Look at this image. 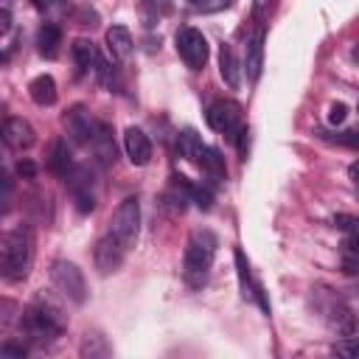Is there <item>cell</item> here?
Instances as JSON below:
<instances>
[{"mask_svg":"<svg viewBox=\"0 0 359 359\" xmlns=\"http://www.w3.org/2000/svg\"><path fill=\"white\" fill-rule=\"evenodd\" d=\"M11 202H14V180L8 177L6 168H0V216L11 210Z\"/></svg>","mask_w":359,"mask_h":359,"instance_id":"cell-25","label":"cell"},{"mask_svg":"<svg viewBox=\"0 0 359 359\" xmlns=\"http://www.w3.org/2000/svg\"><path fill=\"white\" fill-rule=\"evenodd\" d=\"M241 70L247 73V79H250L252 84L261 79V70H264V28H261V25H255V31L247 36Z\"/></svg>","mask_w":359,"mask_h":359,"instance_id":"cell-11","label":"cell"},{"mask_svg":"<svg viewBox=\"0 0 359 359\" xmlns=\"http://www.w3.org/2000/svg\"><path fill=\"white\" fill-rule=\"evenodd\" d=\"M67 328V314L62 309L59 300H53L50 294L39 292L34 297V303L25 309L22 314V331L34 339V342H50L56 337H62Z\"/></svg>","mask_w":359,"mask_h":359,"instance_id":"cell-1","label":"cell"},{"mask_svg":"<svg viewBox=\"0 0 359 359\" xmlns=\"http://www.w3.org/2000/svg\"><path fill=\"white\" fill-rule=\"evenodd\" d=\"M123 255H126V247H123L112 233H107V236L98 238L95 252H93V258H95V269H98L101 275L118 272L121 264H123Z\"/></svg>","mask_w":359,"mask_h":359,"instance_id":"cell-8","label":"cell"},{"mask_svg":"<svg viewBox=\"0 0 359 359\" xmlns=\"http://www.w3.org/2000/svg\"><path fill=\"white\" fill-rule=\"evenodd\" d=\"M50 280H53V286H56V292L62 297H67L76 306H84V300H87V283H84L81 269L73 261L56 258L50 264Z\"/></svg>","mask_w":359,"mask_h":359,"instance_id":"cell-4","label":"cell"},{"mask_svg":"<svg viewBox=\"0 0 359 359\" xmlns=\"http://www.w3.org/2000/svg\"><path fill=\"white\" fill-rule=\"evenodd\" d=\"M188 3H191V6H194V3H196V0H188Z\"/></svg>","mask_w":359,"mask_h":359,"instance_id":"cell-34","label":"cell"},{"mask_svg":"<svg viewBox=\"0 0 359 359\" xmlns=\"http://www.w3.org/2000/svg\"><path fill=\"white\" fill-rule=\"evenodd\" d=\"M216 247H219V238L210 233V230H194L188 236V244H185V258H182V269H185V278L191 286H202L210 266H213V258H216Z\"/></svg>","mask_w":359,"mask_h":359,"instance_id":"cell-3","label":"cell"},{"mask_svg":"<svg viewBox=\"0 0 359 359\" xmlns=\"http://www.w3.org/2000/svg\"><path fill=\"white\" fill-rule=\"evenodd\" d=\"M109 233H112V236H115L126 250H129V247H135L137 233H140V202H137L135 196H126V199L115 208Z\"/></svg>","mask_w":359,"mask_h":359,"instance_id":"cell-5","label":"cell"},{"mask_svg":"<svg viewBox=\"0 0 359 359\" xmlns=\"http://www.w3.org/2000/svg\"><path fill=\"white\" fill-rule=\"evenodd\" d=\"M123 149L132 165H146L151 160V140L140 126H129L123 132Z\"/></svg>","mask_w":359,"mask_h":359,"instance_id":"cell-12","label":"cell"},{"mask_svg":"<svg viewBox=\"0 0 359 359\" xmlns=\"http://www.w3.org/2000/svg\"><path fill=\"white\" fill-rule=\"evenodd\" d=\"M233 258H236V272H238V286H241V294H252V278H250V264H247V255L241 247L233 250Z\"/></svg>","mask_w":359,"mask_h":359,"instance_id":"cell-23","label":"cell"},{"mask_svg":"<svg viewBox=\"0 0 359 359\" xmlns=\"http://www.w3.org/2000/svg\"><path fill=\"white\" fill-rule=\"evenodd\" d=\"M177 53L182 56V62L191 67V70H202L208 65V56H210V48H208V39L199 28H180L177 31Z\"/></svg>","mask_w":359,"mask_h":359,"instance_id":"cell-6","label":"cell"},{"mask_svg":"<svg viewBox=\"0 0 359 359\" xmlns=\"http://www.w3.org/2000/svg\"><path fill=\"white\" fill-rule=\"evenodd\" d=\"M0 140L14 151H25L36 143V132L25 118H6L0 123Z\"/></svg>","mask_w":359,"mask_h":359,"instance_id":"cell-9","label":"cell"},{"mask_svg":"<svg viewBox=\"0 0 359 359\" xmlns=\"http://www.w3.org/2000/svg\"><path fill=\"white\" fill-rule=\"evenodd\" d=\"M233 0H196L194 3V8L196 11H205V14H210V11H222V8H227Z\"/></svg>","mask_w":359,"mask_h":359,"instance_id":"cell-26","label":"cell"},{"mask_svg":"<svg viewBox=\"0 0 359 359\" xmlns=\"http://www.w3.org/2000/svg\"><path fill=\"white\" fill-rule=\"evenodd\" d=\"M90 149L95 151V157H98L104 165L115 163V140H112V126H109V123L95 121V132H93Z\"/></svg>","mask_w":359,"mask_h":359,"instance_id":"cell-17","label":"cell"},{"mask_svg":"<svg viewBox=\"0 0 359 359\" xmlns=\"http://www.w3.org/2000/svg\"><path fill=\"white\" fill-rule=\"evenodd\" d=\"M36 11L42 14H53V11H65V0H31Z\"/></svg>","mask_w":359,"mask_h":359,"instance_id":"cell-29","label":"cell"},{"mask_svg":"<svg viewBox=\"0 0 359 359\" xmlns=\"http://www.w3.org/2000/svg\"><path fill=\"white\" fill-rule=\"evenodd\" d=\"M205 121L213 132L222 135H233L241 126V107L236 101H213L205 112Z\"/></svg>","mask_w":359,"mask_h":359,"instance_id":"cell-7","label":"cell"},{"mask_svg":"<svg viewBox=\"0 0 359 359\" xmlns=\"http://www.w3.org/2000/svg\"><path fill=\"white\" fill-rule=\"evenodd\" d=\"M81 356H90V359H95V356H109V345H107V339L101 337V334H87L84 339H81Z\"/></svg>","mask_w":359,"mask_h":359,"instance_id":"cell-24","label":"cell"},{"mask_svg":"<svg viewBox=\"0 0 359 359\" xmlns=\"http://www.w3.org/2000/svg\"><path fill=\"white\" fill-rule=\"evenodd\" d=\"M34 258V238L28 227L0 230V278L3 280H22L31 269Z\"/></svg>","mask_w":359,"mask_h":359,"instance_id":"cell-2","label":"cell"},{"mask_svg":"<svg viewBox=\"0 0 359 359\" xmlns=\"http://www.w3.org/2000/svg\"><path fill=\"white\" fill-rule=\"evenodd\" d=\"M202 140H199V135L194 132V129H185V132H180V137H177V154L182 157V160H188V163H199V154H202Z\"/></svg>","mask_w":359,"mask_h":359,"instance_id":"cell-21","label":"cell"},{"mask_svg":"<svg viewBox=\"0 0 359 359\" xmlns=\"http://www.w3.org/2000/svg\"><path fill=\"white\" fill-rule=\"evenodd\" d=\"M65 129H67V135H70L79 146H90L93 132H95V121L90 118V112H87L81 104H76V107H70V109L65 112Z\"/></svg>","mask_w":359,"mask_h":359,"instance_id":"cell-10","label":"cell"},{"mask_svg":"<svg viewBox=\"0 0 359 359\" xmlns=\"http://www.w3.org/2000/svg\"><path fill=\"white\" fill-rule=\"evenodd\" d=\"M266 17H269V0H255V3H252V20H255V25L264 28Z\"/></svg>","mask_w":359,"mask_h":359,"instance_id":"cell-28","label":"cell"},{"mask_svg":"<svg viewBox=\"0 0 359 359\" xmlns=\"http://www.w3.org/2000/svg\"><path fill=\"white\" fill-rule=\"evenodd\" d=\"M334 224H337L339 230H348V233H353V227H356V219H353L351 213H337V216H334Z\"/></svg>","mask_w":359,"mask_h":359,"instance_id":"cell-31","label":"cell"},{"mask_svg":"<svg viewBox=\"0 0 359 359\" xmlns=\"http://www.w3.org/2000/svg\"><path fill=\"white\" fill-rule=\"evenodd\" d=\"M36 45H39V53L45 59H56L59 45H62V28L56 22H42V28L36 34Z\"/></svg>","mask_w":359,"mask_h":359,"instance_id":"cell-20","label":"cell"},{"mask_svg":"<svg viewBox=\"0 0 359 359\" xmlns=\"http://www.w3.org/2000/svg\"><path fill=\"white\" fill-rule=\"evenodd\" d=\"M17 174H20L22 180H34V177H36V165H34L28 157H22V160L17 163Z\"/></svg>","mask_w":359,"mask_h":359,"instance_id":"cell-30","label":"cell"},{"mask_svg":"<svg viewBox=\"0 0 359 359\" xmlns=\"http://www.w3.org/2000/svg\"><path fill=\"white\" fill-rule=\"evenodd\" d=\"M6 339H11V331H8L6 325H0V345H3Z\"/></svg>","mask_w":359,"mask_h":359,"instance_id":"cell-33","label":"cell"},{"mask_svg":"<svg viewBox=\"0 0 359 359\" xmlns=\"http://www.w3.org/2000/svg\"><path fill=\"white\" fill-rule=\"evenodd\" d=\"M28 95H31V101L39 104V107H53V104H56V81H53V76L42 73V76L31 79Z\"/></svg>","mask_w":359,"mask_h":359,"instance_id":"cell-18","label":"cell"},{"mask_svg":"<svg viewBox=\"0 0 359 359\" xmlns=\"http://www.w3.org/2000/svg\"><path fill=\"white\" fill-rule=\"evenodd\" d=\"M67 182H70V194H73L76 210H79V213H90V210L95 208V194H93L87 168H73V171L67 174Z\"/></svg>","mask_w":359,"mask_h":359,"instance_id":"cell-13","label":"cell"},{"mask_svg":"<svg viewBox=\"0 0 359 359\" xmlns=\"http://www.w3.org/2000/svg\"><path fill=\"white\" fill-rule=\"evenodd\" d=\"M219 76H222V81L230 90H238L241 87L244 70H241V62H238V56H236V50H233L230 42H222L219 45Z\"/></svg>","mask_w":359,"mask_h":359,"instance_id":"cell-14","label":"cell"},{"mask_svg":"<svg viewBox=\"0 0 359 359\" xmlns=\"http://www.w3.org/2000/svg\"><path fill=\"white\" fill-rule=\"evenodd\" d=\"M345 118H348V107H345L342 101L331 104V109H328V123H331V126H339Z\"/></svg>","mask_w":359,"mask_h":359,"instance_id":"cell-27","label":"cell"},{"mask_svg":"<svg viewBox=\"0 0 359 359\" xmlns=\"http://www.w3.org/2000/svg\"><path fill=\"white\" fill-rule=\"evenodd\" d=\"M48 168H50V174H56L62 180L73 171V154H70V146H67L65 137L50 140V146H48Z\"/></svg>","mask_w":359,"mask_h":359,"instance_id":"cell-15","label":"cell"},{"mask_svg":"<svg viewBox=\"0 0 359 359\" xmlns=\"http://www.w3.org/2000/svg\"><path fill=\"white\" fill-rule=\"evenodd\" d=\"M213 182H224L227 180V168H224V157L219 149L213 146H202V154H199V163H196Z\"/></svg>","mask_w":359,"mask_h":359,"instance_id":"cell-19","label":"cell"},{"mask_svg":"<svg viewBox=\"0 0 359 359\" xmlns=\"http://www.w3.org/2000/svg\"><path fill=\"white\" fill-rule=\"evenodd\" d=\"M104 39H107V50H109V56H112L115 62H126V59L132 56L135 42H132V34H129L126 25H112Z\"/></svg>","mask_w":359,"mask_h":359,"instance_id":"cell-16","label":"cell"},{"mask_svg":"<svg viewBox=\"0 0 359 359\" xmlns=\"http://www.w3.org/2000/svg\"><path fill=\"white\" fill-rule=\"evenodd\" d=\"M8 28H11V14L6 8H0V36L8 34Z\"/></svg>","mask_w":359,"mask_h":359,"instance_id":"cell-32","label":"cell"},{"mask_svg":"<svg viewBox=\"0 0 359 359\" xmlns=\"http://www.w3.org/2000/svg\"><path fill=\"white\" fill-rule=\"evenodd\" d=\"M73 59H76V67L79 73H90L95 67V59H98V50L90 39H76L73 42Z\"/></svg>","mask_w":359,"mask_h":359,"instance_id":"cell-22","label":"cell"}]
</instances>
